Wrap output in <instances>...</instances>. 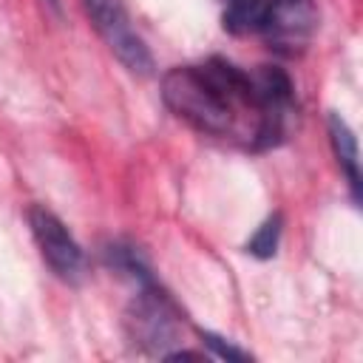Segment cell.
Masks as SVG:
<instances>
[{
	"label": "cell",
	"mask_w": 363,
	"mask_h": 363,
	"mask_svg": "<svg viewBox=\"0 0 363 363\" xmlns=\"http://www.w3.org/2000/svg\"><path fill=\"white\" fill-rule=\"evenodd\" d=\"M162 99L199 133L235 139L252 150L284 142L295 108L292 79L281 68L244 71L221 57L170 68L162 77Z\"/></svg>",
	"instance_id": "6da1fadb"
},
{
	"label": "cell",
	"mask_w": 363,
	"mask_h": 363,
	"mask_svg": "<svg viewBox=\"0 0 363 363\" xmlns=\"http://www.w3.org/2000/svg\"><path fill=\"white\" fill-rule=\"evenodd\" d=\"M82 9L96 28V34L105 40L111 54L136 77H150L153 74V54L147 43L139 37V31L130 23L128 9L122 0H82Z\"/></svg>",
	"instance_id": "7a4b0ae2"
},
{
	"label": "cell",
	"mask_w": 363,
	"mask_h": 363,
	"mask_svg": "<svg viewBox=\"0 0 363 363\" xmlns=\"http://www.w3.org/2000/svg\"><path fill=\"white\" fill-rule=\"evenodd\" d=\"M125 326H128L130 340L147 352L164 354V349L170 343H176L179 318H176L167 295H162V289L156 286V281L136 286V295L125 315Z\"/></svg>",
	"instance_id": "3957f363"
},
{
	"label": "cell",
	"mask_w": 363,
	"mask_h": 363,
	"mask_svg": "<svg viewBox=\"0 0 363 363\" xmlns=\"http://www.w3.org/2000/svg\"><path fill=\"white\" fill-rule=\"evenodd\" d=\"M28 227L34 235V244L43 255V261L51 267V272L65 284H79L85 275V252L77 244V238L68 233V227L43 204L28 207Z\"/></svg>",
	"instance_id": "277c9868"
},
{
	"label": "cell",
	"mask_w": 363,
	"mask_h": 363,
	"mask_svg": "<svg viewBox=\"0 0 363 363\" xmlns=\"http://www.w3.org/2000/svg\"><path fill=\"white\" fill-rule=\"evenodd\" d=\"M315 31H318L315 0H269L267 17L258 34H264L269 48L292 57L306 48Z\"/></svg>",
	"instance_id": "5b68a950"
},
{
	"label": "cell",
	"mask_w": 363,
	"mask_h": 363,
	"mask_svg": "<svg viewBox=\"0 0 363 363\" xmlns=\"http://www.w3.org/2000/svg\"><path fill=\"white\" fill-rule=\"evenodd\" d=\"M329 142L335 150V159L349 182L352 199L360 201V159H357V139L352 133V128L346 125V119L340 113H329Z\"/></svg>",
	"instance_id": "8992f818"
},
{
	"label": "cell",
	"mask_w": 363,
	"mask_h": 363,
	"mask_svg": "<svg viewBox=\"0 0 363 363\" xmlns=\"http://www.w3.org/2000/svg\"><path fill=\"white\" fill-rule=\"evenodd\" d=\"M269 0H227L221 23L230 34L244 37V34H258L267 17Z\"/></svg>",
	"instance_id": "52a82bcc"
},
{
	"label": "cell",
	"mask_w": 363,
	"mask_h": 363,
	"mask_svg": "<svg viewBox=\"0 0 363 363\" xmlns=\"http://www.w3.org/2000/svg\"><path fill=\"white\" fill-rule=\"evenodd\" d=\"M278 241H281V216H269L258 230L255 235L247 241V252L255 255V258H272L278 252Z\"/></svg>",
	"instance_id": "ba28073f"
},
{
	"label": "cell",
	"mask_w": 363,
	"mask_h": 363,
	"mask_svg": "<svg viewBox=\"0 0 363 363\" xmlns=\"http://www.w3.org/2000/svg\"><path fill=\"white\" fill-rule=\"evenodd\" d=\"M201 340H204V343L210 346V352H213L216 357H221V360H250V352H244V349L227 343L224 337H218V335H213V332H201Z\"/></svg>",
	"instance_id": "9c48e42d"
}]
</instances>
